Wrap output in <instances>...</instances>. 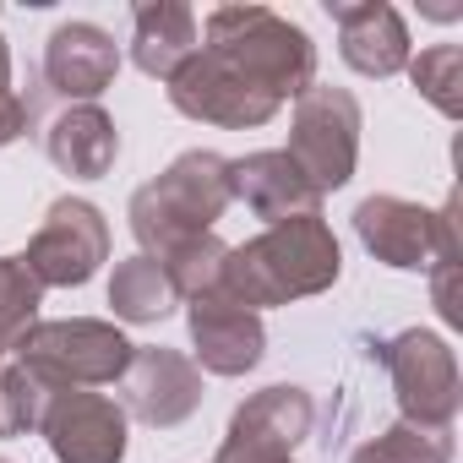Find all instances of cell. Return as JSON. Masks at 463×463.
Wrapping results in <instances>:
<instances>
[{
	"instance_id": "6da1fadb",
	"label": "cell",
	"mask_w": 463,
	"mask_h": 463,
	"mask_svg": "<svg viewBox=\"0 0 463 463\" xmlns=\"http://www.w3.org/2000/svg\"><path fill=\"white\" fill-rule=\"evenodd\" d=\"M338 273H344V257H338L333 229L322 223V213H306V218L268 223V235L246 246H229L218 289L229 300H241L246 311H262V306L322 295L327 284H338Z\"/></svg>"
},
{
	"instance_id": "7a4b0ae2",
	"label": "cell",
	"mask_w": 463,
	"mask_h": 463,
	"mask_svg": "<svg viewBox=\"0 0 463 463\" xmlns=\"http://www.w3.org/2000/svg\"><path fill=\"white\" fill-rule=\"evenodd\" d=\"M229 196V158L218 153H180L158 180H147L131 196V235L142 246V257H169L175 246L213 235V223L223 218Z\"/></svg>"
},
{
	"instance_id": "3957f363",
	"label": "cell",
	"mask_w": 463,
	"mask_h": 463,
	"mask_svg": "<svg viewBox=\"0 0 463 463\" xmlns=\"http://www.w3.org/2000/svg\"><path fill=\"white\" fill-rule=\"evenodd\" d=\"M202 50L229 61L262 93H273L279 104L300 99L306 88H317V50H311V39L289 17H279L268 6H218L207 17V44Z\"/></svg>"
},
{
	"instance_id": "277c9868",
	"label": "cell",
	"mask_w": 463,
	"mask_h": 463,
	"mask_svg": "<svg viewBox=\"0 0 463 463\" xmlns=\"http://www.w3.org/2000/svg\"><path fill=\"white\" fill-rule=\"evenodd\" d=\"M131 349L120 327L109 322H33L17 344V365L33 371L50 392H71V387H104L120 382L131 365Z\"/></svg>"
},
{
	"instance_id": "5b68a950",
	"label": "cell",
	"mask_w": 463,
	"mask_h": 463,
	"mask_svg": "<svg viewBox=\"0 0 463 463\" xmlns=\"http://www.w3.org/2000/svg\"><path fill=\"white\" fill-rule=\"evenodd\" d=\"M452 202L441 213H425L420 202L403 196H365L354 207V235L365 241V251L387 268L420 273L436 262H458V235H452Z\"/></svg>"
},
{
	"instance_id": "8992f818",
	"label": "cell",
	"mask_w": 463,
	"mask_h": 463,
	"mask_svg": "<svg viewBox=\"0 0 463 463\" xmlns=\"http://www.w3.org/2000/svg\"><path fill=\"white\" fill-rule=\"evenodd\" d=\"M295 169L317 185V191H338L354 175V153H360V104L344 88H306L295 104V131L289 147Z\"/></svg>"
},
{
	"instance_id": "52a82bcc",
	"label": "cell",
	"mask_w": 463,
	"mask_h": 463,
	"mask_svg": "<svg viewBox=\"0 0 463 463\" xmlns=\"http://www.w3.org/2000/svg\"><path fill=\"white\" fill-rule=\"evenodd\" d=\"M387 371H392V387H398V409H403V425H420V430H452V414H458V354L436 338V333H398L387 344Z\"/></svg>"
},
{
	"instance_id": "ba28073f",
	"label": "cell",
	"mask_w": 463,
	"mask_h": 463,
	"mask_svg": "<svg viewBox=\"0 0 463 463\" xmlns=\"http://www.w3.org/2000/svg\"><path fill=\"white\" fill-rule=\"evenodd\" d=\"M109 257V223H104V213L93 207V202H82V196H61L55 207H50V218H44V229L33 235V246H28V273L50 289H77V284H88L93 273H99V262Z\"/></svg>"
},
{
	"instance_id": "9c48e42d",
	"label": "cell",
	"mask_w": 463,
	"mask_h": 463,
	"mask_svg": "<svg viewBox=\"0 0 463 463\" xmlns=\"http://www.w3.org/2000/svg\"><path fill=\"white\" fill-rule=\"evenodd\" d=\"M169 104L191 120H207V126H262L279 115V99L262 93L251 77H241L229 61L196 50L175 77H169Z\"/></svg>"
},
{
	"instance_id": "30bf717a",
	"label": "cell",
	"mask_w": 463,
	"mask_h": 463,
	"mask_svg": "<svg viewBox=\"0 0 463 463\" xmlns=\"http://www.w3.org/2000/svg\"><path fill=\"white\" fill-rule=\"evenodd\" d=\"M311 436V398L306 387H262L251 403L235 409L218 463H289V452Z\"/></svg>"
},
{
	"instance_id": "8fae6325",
	"label": "cell",
	"mask_w": 463,
	"mask_h": 463,
	"mask_svg": "<svg viewBox=\"0 0 463 463\" xmlns=\"http://www.w3.org/2000/svg\"><path fill=\"white\" fill-rule=\"evenodd\" d=\"M39 430L50 436V452L61 463H120L126 458V409L88 387L50 392Z\"/></svg>"
},
{
	"instance_id": "7c38bea8",
	"label": "cell",
	"mask_w": 463,
	"mask_h": 463,
	"mask_svg": "<svg viewBox=\"0 0 463 463\" xmlns=\"http://www.w3.org/2000/svg\"><path fill=\"white\" fill-rule=\"evenodd\" d=\"M202 403V371L180 349H131V365L120 376V409L169 430L191 420Z\"/></svg>"
},
{
	"instance_id": "4fadbf2b",
	"label": "cell",
	"mask_w": 463,
	"mask_h": 463,
	"mask_svg": "<svg viewBox=\"0 0 463 463\" xmlns=\"http://www.w3.org/2000/svg\"><path fill=\"white\" fill-rule=\"evenodd\" d=\"M191 344H196V365L213 371V376H246L262 349H268V333H262V317L246 311L241 300H229L223 289H207L191 300Z\"/></svg>"
},
{
	"instance_id": "5bb4252c",
	"label": "cell",
	"mask_w": 463,
	"mask_h": 463,
	"mask_svg": "<svg viewBox=\"0 0 463 463\" xmlns=\"http://www.w3.org/2000/svg\"><path fill=\"white\" fill-rule=\"evenodd\" d=\"M229 196L246 202L257 218L284 223V218H306L322 213V191L295 169L289 153H251L229 164Z\"/></svg>"
},
{
	"instance_id": "9a60e30c",
	"label": "cell",
	"mask_w": 463,
	"mask_h": 463,
	"mask_svg": "<svg viewBox=\"0 0 463 463\" xmlns=\"http://www.w3.org/2000/svg\"><path fill=\"white\" fill-rule=\"evenodd\" d=\"M120 71V50L104 28L93 23H66L50 33V50H44V82L61 93V99H77V104H93Z\"/></svg>"
},
{
	"instance_id": "2e32d148",
	"label": "cell",
	"mask_w": 463,
	"mask_h": 463,
	"mask_svg": "<svg viewBox=\"0 0 463 463\" xmlns=\"http://www.w3.org/2000/svg\"><path fill=\"white\" fill-rule=\"evenodd\" d=\"M338 23V50L360 77H392L409 66V33L392 6H333Z\"/></svg>"
},
{
	"instance_id": "e0dca14e",
	"label": "cell",
	"mask_w": 463,
	"mask_h": 463,
	"mask_svg": "<svg viewBox=\"0 0 463 463\" xmlns=\"http://www.w3.org/2000/svg\"><path fill=\"white\" fill-rule=\"evenodd\" d=\"M44 153H50L55 169H66L77 180H99V175H109L115 153H120V131L99 104H71L44 131Z\"/></svg>"
},
{
	"instance_id": "ac0fdd59",
	"label": "cell",
	"mask_w": 463,
	"mask_h": 463,
	"mask_svg": "<svg viewBox=\"0 0 463 463\" xmlns=\"http://www.w3.org/2000/svg\"><path fill=\"white\" fill-rule=\"evenodd\" d=\"M191 55H196V17H191V6H175V0H164V6H137L131 61L147 77L169 82Z\"/></svg>"
},
{
	"instance_id": "d6986e66",
	"label": "cell",
	"mask_w": 463,
	"mask_h": 463,
	"mask_svg": "<svg viewBox=\"0 0 463 463\" xmlns=\"http://www.w3.org/2000/svg\"><path fill=\"white\" fill-rule=\"evenodd\" d=\"M109 306H115L120 322H164V317L180 306V295H175V284L164 279V268L137 251V257H126V262L115 268V279H109Z\"/></svg>"
},
{
	"instance_id": "ffe728a7",
	"label": "cell",
	"mask_w": 463,
	"mask_h": 463,
	"mask_svg": "<svg viewBox=\"0 0 463 463\" xmlns=\"http://www.w3.org/2000/svg\"><path fill=\"white\" fill-rule=\"evenodd\" d=\"M39 295H44V284L28 273L23 257H0V354L17 349L23 333L33 327V317H39Z\"/></svg>"
},
{
	"instance_id": "44dd1931",
	"label": "cell",
	"mask_w": 463,
	"mask_h": 463,
	"mask_svg": "<svg viewBox=\"0 0 463 463\" xmlns=\"http://www.w3.org/2000/svg\"><path fill=\"white\" fill-rule=\"evenodd\" d=\"M452 458V430H420V425H392L387 436L365 441L349 463H447Z\"/></svg>"
},
{
	"instance_id": "7402d4cb",
	"label": "cell",
	"mask_w": 463,
	"mask_h": 463,
	"mask_svg": "<svg viewBox=\"0 0 463 463\" xmlns=\"http://www.w3.org/2000/svg\"><path fill=\"white\" fill-rule=\"evenodd\" d=\"M44 403H50V387L23 371L17 360L0 365V436H23L44 420Z\"/></svg>"
},
{
	"instance_id": "603a6c76",
	"label": "cell",
	"mask_w": 463,
	"mask_h": 463,
	"mask_svg": "<svg viewBox=\"0 0 463 463\" xmlns=\"http://www.w3.org/2000/svg\"><path fill=\"white\" fill-rule=\"evenodd\" d=\"M409 77H414V88L447 115V120H458L463 115V50L458 44H436V50H425L414 66H409Z\"/></svg>"
},
{
	"instance_id": "cb8c5ba5",
	"label": "cell",
	"mask_w": 463,
	"mask_h": 463,
	"mask_svg": "<svg viewBox=\"0 0 463 463\" xmlns=\"http://www.w3.org/2000/svg\"><path fill=\"white\" fill-rule=\"evenodd\" d=\"M430 289H436V311L447 327L463 322V306H458V262H436L430 268Z\"/></svg>"
},
{
	"instance_id": "d4e9b609",
	"label": "cell",
	"mask_w": 463,
	"mask_h": 463,
	"mask_svg": "<svg viewBox=\"0 0 463 463\" xmlns=\"http://www.w3.org/2000/svg\"><path fill=\"white\" fill-rule=\"evenodd\" d=\"M28 126H33V99H23V93H12V88H0V147L17 142Z\"/></svg>"
},
{
	"instance_id": "484cf974",
	"label": "cell",
	"mask_w": 463,
	"mask_h": 463,
	"mask_svg": "<svg viewBox=\"0 0 463 463\" xmlns=\"http://www.w3.org/2000/svg\"><path fill=\"white\" fill-rule=\"evenodd\" d=\"M0 88H12V55H6V44H0Z\"/></svg>"
},
{
	"instance_id": "4316f807",
	"label": "cell",
	"mask_w": 463,
	"mask_h": 463,
	"mask_svg": "<svg viewBox=\"0 0 463 463\" xmlns=\"http://www.w3.org/2000/svg\"><path fill=\"white\" fill-rule=\"evenodd\" d=\"M0 365H6V354H0Z\"/></svg>"
},
{
	"instance_id": "83f0119b",
	"label": "cell",
	"mask_w": 463,
	"mask_h": 463,
	"mask_svg": "<svg viewBox=\"0 0 463 463\" xmlns=\"http://www.w3.org/2000/svg\"><path fill=\"white\" fill-rule=\"evenodd\" d=\"M0 463H6V458H0Z\"/></svg>"
}]
</instances>
